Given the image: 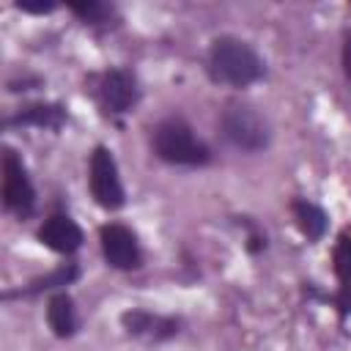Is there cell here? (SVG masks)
Returning a JSON list of instances; mask_svg holds the SVG:
<instances>
[{"label":"cell","mask_w":351,"mask_h":351,"mask_svg":"<svg viewBox=\"0 0 351 351\" xmlns=\"http://www.w3.org/2000/svg\"><path fill=\"white\" fill-rule=\"evenodd\" d=\"M208 74L214 82L244 88L263 77V60L247 41L222 36L208 49Z\"/></svg>","instance_id":"obj_1"},{"label":"cell","mask_w":351,"mask_h":351,"mask_svg":"<svg viewBox=\"0 0 351 351\" xmlns=\"http://www.w3.org/2000/svg\"><path fill=\"white\" fill-rule=\"evenodd\" d=\"M154 151H156L159 159H165L170 165L197 167V165H206L211 159L208 145L203 140H197L195 132L178 118L162 121L154 129Z\"/></svg>","instance_id":"obj_2"},{"label":"cell","mask_w":351,"mask_h":351,"mask_svg":"<svg viewBox=\"0 0 351 351\" xmlns=\"http://www.w3.org/2000/svg\"><path fill=\"white\" fill-rule=\"evenodd\" d=\"M219 123H222L225 137L241 151H261L269 143V126L255 112V107H250V104L230 101L222 110V121Z\"/></svg>","instance_id":"obj_3"},{"label":"cell","mask_w":351,"mask_h":351,"mask_svg":"<svg viewBox=\"0 0 351 351\" xmlns=\"http://www.w3.org/2000/svg\"><path fill=\"white\" fill-rule=\"evenodd\" d=\"M90 192L101 208L123 206V186L118 178V165L104 145H99L90 156Z\"/></svg>","instance_id":"obj_4"},{"label":"cell","mask_w":351,"mask_h":351,"mask_svg":"<svg viewBox=\"0 0 351 351\" xmlns=\"http://www.w3.org/2000/svg\"><path fill=\"white\" fill-rule=\"evenodd\" d=\"M33 200H36V192L25 173L22 159L11 148H5V154H3V203H5V208L16 211V214H27L33 208Z\"/></svg>","instance_id":"obj_5"},{"label":"cell","mask_w":351,"mask_h":351,"mask_svg":"<svg viewBox=\"0 0 351 351\" xmlns=\"http://www.w3.org/2000/svg\"><path fill=\"white\" fill-rule=\"evenodd\" d=\"M101 252H104L107 263L115 269H137L143 261L134 233L118 222L101 228Z\"/></svg>","instance_id":"obj_6"},{"label":"cell","mask_w":351,"mask_h":351,"mask_svg":"<svg viewBox=\"0 0 351 351\" xmlns=\"http://www.w3.org/2000/svg\"><path fill=\"white\" fill-rule=\"evenodd\" d=\"M96 96H99V104L107 112H126L137 101V82L129 71L112 69L101 77V82L96 88Z\"/></svg>","instance_id":"obj_7"},{"label":"cell","mask_w":351,"mask_h":351,"mask_svg":"<svg viewBox=\"0 0 351 351\" xmlns=\"http://www.w3.org/2000/svg\"><path fill=\"white\" fill-rule=\"evenodd\" d=\"M38 239H41V244H47L49 250L69 255V252H74V250L82 244V230H80L77 222L69 219L66 214H52V217L41 225Z\"/></svg>","instance_id":"obj_8"},{"label":"cell","mask_w":351,"mask_h":351,"mask_svg":"<svg viewBox=\"0 0 351 351\" xmlns=\"http://www.w3.org/2000/svg\"><path fill=\"white\" fill-rule=\"evenodd\" d=\"M47 321H49V329L58 335V337H69L74 335L77 329V315H74V302L71 296L66 293H55L47 304Z\"/></svg>","instance_id":"obj_9"},{"label":"cell","mask_w":351,"mask_h":351,"mask_svg":"<svg viewBox=\"0 0 351 351\" xmlns=\"http://www.w3.org/2000/svg\"><path fill=\"white\" fill-rule=\"evenodd\" d=\"M123 324L129 326V332L148 335V337H170L178 332V324L173 318H159V315H148V313H126Z\"/></svg>","instance_id":"obj_10"},{"label":"cell","mask_w":351,"mask_h":351,"mask_svg":"<svg viewBox=\"0 0 351 351\" xmlns=\"http://www.w3.org/2000/svg\"><path fill=\"white\" fill-rule=\"evenodd\" d=\"M335 271L340 277L337 307L340 313H351V239L348 236H343L335 250Z\"/></svg>","instance_id":"obj_11"},{"label":"cell","mask_w":351,"mask_h":351,"mask_svg":"<svg viewBox=\"0 0 351 351\" xmlns=\"http://www.w3.org/2000/svg\"><path fill=\"white\" fill-rule=\"evenodd\" d=\"M293 217H296V225L302 228V233L310 241H318L326 233V214L315 203H310V200H293Z\"/></svg>","instance_id":"obj_12"},{"label":"cell","mask_w":351,"mask_h":351,"mask_svg":"<svg viewBox=\"0 0 351 351\" xmlns=\"http://www.w3.org/2000/svg\"><path fill=\"white\" fill-rule=\"evenodd\" d=\"M63 110L58 104H33V107H25L16 118H8V123H36V126H49V129H58L63 123Z\"/></svg>","instance_id":"obj_13"},{"label":"cell","mask_w":351,"mask_h":351,"mask_svg":"<svg viewBox=\"0 0 351 351\" xmlns=\"http://www.w3.org/2000/svg\"><path fill=\"white\" fill-rule=\"evenodd\" d=\"M22 11H30V14H44V11H52L55 3H16Z\"/></svg>","instance_id":"obj_14"},{"label":"cell","mask_w":351,"mask_h":351,"mask_svg":"<svg viewBox=\"0 0 351 351\" xmlns=\"http://www.w3.org/2000/svg\"><path fill=\"white\" fill-rule=\"evenodd\" d=\"M346 71H348V77H351V36H348V41H346Z\"/></svg>","instance_id":"obj_15"}]
</instances>
